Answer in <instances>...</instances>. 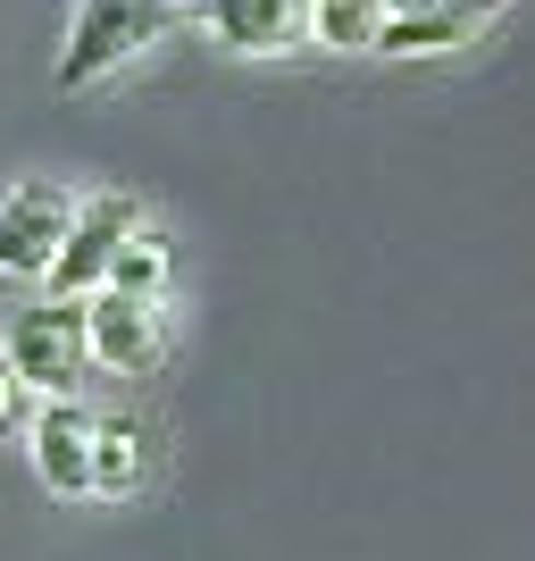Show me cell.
Returning a JSON list of instances; mask_svg holds the SVG:
<instances>
[{"label":"cell","mask_w":535,"mask_h":561,"mask_svg":"<svg viewBox=\"0 0 535 561\" xmlns=\"http://www.w3.org/2000/svg\"><path fill=\"white\" fill-rule=\"evenodd\" d=\"M167 9H176V0H75V25H68V50H59L50 84H59V93L109 84L117 68H135L142 50L167 34Z\"/></svg>","instance_id":"6da1fadb"},{"label":"cell","mask_w":535,"mask_h":561,"mask_svg":"<svg viewBox=\"0 0 535 561\" xmlns=\"http://www.w3.org/2000/svg\"><path fill=\"white\" fill-rule=\"evenodd\" d=\"M9 369L34 386V394H75V377L93 369V335H84V302H34L9 319Z\"/></svg>","instance_id":"7a4b0ae2"},{"label":"cell","mask_w":535,"mask_h":561,"mask_svg":"<svg viewBox=\"0 0 535 561\" xmlns=\"http://www.w3.org/2000/svg\"><path fill=\"white\" fill-rule=\"evenodd\" d=\"M135 227H142V210L126 202V193H93V202H75V227H68V243H59V260H50L43 294H50V302H84V294H101V285H109L117 243H126Z\"/></svg>","instance_id":"3957f363"},{"label":"cell","mask_w":535,"mask_h":561,"mask_svg":"<svg viewBox=\"0 0 535 561\" xmlns=\"http://www.w3.org/2000/svg\"><path fill=\"white\" fill-rule=\"evenodd\" d=\"M68 227H75V193H59V185H18L9 202H0V277L43 285L50 260H59V243H68Z\"/></svg>","instance_id":"277c9868"},{"label":"cell","mask_w":535,"mask_h":561,"mask_svg":"<svg viewBox=\"0 0 535 561\" xmlns=\"http://www.w3.org/2000/svg\"><path fill=\"white\" fill-rule=\"evenodd\" d=\"M84 335H93V360L117 377H142L151 360H160L167 344V319L151 294H126V285H101V294H84Z\"/></svg>","instance_id":"5b68a950"},{"label":"cell","mask_w":535,"mask_h":561,"mask_svg":"<svg viewBox=\"0 0 535 561\" xmlns=\"http://www.w3.org/2000/svg\"><path fill=\"white\" fill-rule=\"evenodd\" d=\"M25 445H34V478L50 494H93V445H101V420L84 411L75 394H43L34 427H25Z\"/></svg>","instance_id":"8992f818"},{"label":"cell","mask_w":535,"mask_h":561,"mask_svg":"<svg viewBox=\"0 0 535 561\" xmlns=\"http://www.w3.org/2000/svg\"><path fill=\"white\" fill-rule=\"evenodd\" d=\"M210 34L243 59H268V50H293L310 34V0H210L201 9Z\"/></svg>","instance_id":"52a82bcc"},{"label":"cell","mask_w":535,"mask_h":561,"mask_svg":"<svg viewBox=\"0 0 535 561\" xmlns=\"http://www.w3.org/2000/svg\"><path fill=\"white\" fill-rule=\"evenodd\" d=\"M477 43V18H468L461 0H435V9H394L385 18V34H376V50L385 59H435V50H461Z\"/></svg>","instance_id":"ba28073f"},{"label":"cell","mask_w":535,"mask_h":561,"mask_svg":"<svg viewBox=\"0 0 535 561\" xmlns=\"http://www.w3.org/2000/svg\"><path fill=\"white\" fill-rule=\"evenodd\" d=\"M376 34H385V0H310V43L376 50Z\"/></svg>","instance_id":"9c48e42d"},{"label":"cell","mask_w":535,"mask_h":561,"mask_svg":"<svg viewBox=\"0 0 535 561\" xmlns=\"http://www.w3.org/2000/svg\"><path fill=\"white\" fill-rule=\"evenodd\" d=\"M109 285H126V294H151V302L167 294V234L151 227V218H142V227L126 234V243H117V260H109Z\"/></svg>","instance_id":"30bf717a"},{"label":"cell","mask_w":535,"mask_h":561,"mask_svg":"<svg viewBox=\"0 0 535 561\" xmlns=\"http://www.w3.org/2000/svg\"><path fill=\"white\" fill-rule=\"evenodd\" d=\"M142 478V436L126 420H101V445H93V494H135Z\"/></svg>","instance_id":"8fae6325"},{"label":"cell","mask_w":535,"mask_h":561,"mask_svg":"<svg viewBox=\"0 0 535 561\" xmlns=\"http://www.w3.org/2000/svg\"><path fill=\"white\" fill-rule=\"evenodd\" d=\"M34 386H25L18 369H9V352H0V436H18V427H34Z\"/></svg>","instance_id":"7c38bea8"},{"label":"cell","mask_w":535,"mask_h":561,"mask_svg":"<svg viewBox=\"0 0 535 561\" xmlns=\"http://www.w3.org/2000/svg\"><path fill=\"white\" fill-rule=\"evenodd\" d=\"M394 9H435V0H385V18H394Z\"/></svg>","instance_id":"4fadbf2b"},{"label":"cell","mask_w":535,"mask_h":561,"mask_svg":"<svg viewBox=\"0 0 535 561\" xmlns=\"http://www.w3.org/2000/svg\"><path fill=\"white\" fill-rule=\"evenodd\" d=\"M176 9H210V0H176Z\"/></svg>","instance_id":"5bb4252c"}]
</instances>
